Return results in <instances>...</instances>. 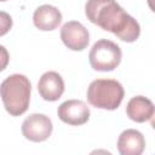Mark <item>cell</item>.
<instances>
[{"label": "cell", "instance_id": "obj_4", "mask_svg": "<svg viewBox=\"0 0 155 155\" xmlns=\"http://www.w3.org/2000/svg\"><path fill=\"white\" fill-rule=\"evenodd\" d=\"M122 52L119 45L108 39H101L94 42L88 53L91 67L98 71L114 70L120 64Z\"/></svg>", "mask_w": 155, "mask_h": 155}, {"label": "cell", "instance_id": "obj_14", "mask_svg": "<svg viewBox=\"0 0 155 155\" xmlns=\"http://www.w3.org/2000/svg\"><path fill=\"white\" fill-rule=\"evenodd\" d=\"M0 1H6V0H0Z\"/></svg>", "mask_w": 155, "mask_h": 155}, {"label": "cell", "instance_id": "obj_11", "mask_svg": "<svg viewBox=\"0 0 155 155\" xmlns=\"http://www.w3.org/2000/svg\"><path fill=\"white\" fill-rule=\"evenodd\" d=\"M126 114L134 122H145L154 115V104L144 96H136L128 101Z\"/></svg>", "mask_w": 155, "mask_h": 155}, {"label": "cell", "instance_id": "obj_10", "mask_svg": "<svg viewBox=\"0 0 155 155\" xmlns=\"http://www.w3.org/2000/svg\"><path fill=\"white\" fill-rule=\"evenodd\" d=\"M34 25L44 31H50L56 29L62 22L61 11L52 5H41L39 6L33 15Z\"/></svg>", "mask_w": 155, "mask_h": 155}, {"label": "cell", "instance_id": "obj_5", "mask_svg": "<svg viewBox=\"0 0 155 155\" xmlns=\"http://www.w3.org/2000/svg\"><path fill=\"white\" fill-rule=\"evenodd\" d=\"M52 130V121L45 114H30L22 124V133L24 138L35 143L46 140L51 136Z\"/></svg>", "mask_w": 155, "mask_h": 155}, {"label": "cell", "instance_id": "obj_8", "mask_svg": "<svg viewBox=\"0 0 155 155\" xmlns=\"http://www.w3.org/2000/svg\"><path fill=\"white\" fill-rule=\"evenodd\" d=\"M38 91L42 99L48 102L58 101L64 92L63 78L57 71H46L38 82Z\"/></svg>", "mask_w": 155, "mask_h": 155}, {"label": "cell", "instance_id": "obj_12", "mask_svg": "<svg viewBox=\"0 0 155 155\" xmlns=\"http://www.w3.org/2000/svg\"><path fill=\"white\" fill-rule=\"evenodd\" d=\"M11 28H12L11 16L5 11H0V36L7 34Z\"/></svg>", "mask_w": 155, "mask_h": 155}, {"label": "cell", "instance_id": "obj_9", "mask_svg": "<svg viewBox=\"0 0 155 155\" xmlns=\"http://www.w3.org/2000/svg\"><path fill=\"white\" fill-rule=\"evenodd\" d=\"M144 148V136L137 130H125L117 138V150L121 155H140Z\"/></svg>", "mask_w": 155, "mask_h": 155}, {"label": "cell", "instance_id": "obj_3", "mask_svg": "<svg viewBox=\"0 0 155 155\" xmlns=\"http://www.w3.org/2000/svg\"><path fill=\"white\" fill-rule=\"evenodd\" d=\"M125 96L122 85L114 79H97L93 80L87 88V101L91 105L115 110L120 107Z\"/></svg>", "mask_w": 155, "mask_h": 155}, {"label": "cell", "instance_id": "obj_6", "mask_svg": "<svg viewBox=\"0 0 155 155\" xmlns=\"http://www.w3.org/2000/svg\"><path fill=\"white\" fill-rule=\"evenodd\" d=\"M57 115L59 120L64 124L71 126H80L88 121L90 109L86 103L80 99H68L58 107Z\"/></svg>", "mask_w": 155, "mask_h": 155}, {"label": "cell", "instance_id": "obj_1", "mask_svg": "<svg viewBox=\"0 0 155 155\" xmlns=\"http://www.w3.org/2000/svg\"><path fill=\"white\" fill-rule=\"evenodd\" d=\"M85 13L91 23L115 34L122 41L134 42L139 38V23L115 0H87Z\"/></svg>", "mask_w": 155, "mask_h": 155}, {"label": "cell", "instance_id": "obj_7", "mask_svg": "<svg viewBox=\"0 0 155 155\" xmlns=\"http://www.w3.org/2000/svg\"><path fill=\"white\" fill-rule=\"evenodd\" d=\"M61 39L68 48L73 51H82L90 42V34L80 22L69 21L61 28Z\"/></svg>", "mask_w": 155, "mask_h": 155}, {"label": "cell", "instance_id": "obj_13", "mask_svg": "<svg viewBox=\"0 0 155 155\" xmlns=\"http://www.w3.org/2000/svg\"><path fill=\"white\" fill-rule=\"evenodd\" d=\"M8 62H10V54L7 50L2 45H0V71H2L7 67Z\"/></svg>", "mask_w": 155, "mask_h": 155}, {"label": "cell", "instance_id": "obj_2", "mask_svg": "<svg viewBox=\"0 0 155 155\" xmlns=\"http://www.w3.org/2000/svg\"><path fill=\"white\" fill-rule=\"evenodd\" d=\"M31 85L23 74H12L0 85V97L6 111L12 116L24 114L30 102Z\"/></svg>", "mask_w": 155, "mask_h": 155}]
</instances>
